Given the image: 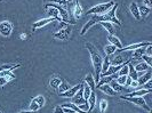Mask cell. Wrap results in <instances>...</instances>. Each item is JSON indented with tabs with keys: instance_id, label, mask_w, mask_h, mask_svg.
<instances>
[{
	"instance_id": "1",
	"label": "cell",
	"mask_w": 152,
	"mask_h": 113,
	"mask_svg": "<svg viewBox=\"0 0 152 113\" xmlns=\"http://www.w3.org/2000/svg\"><path fill=\"white\" fill-rule=\"evenodd\" d=\"M86 47L88 49V52L91 54V63H93V66H94V70H95V74L96 77L94 78L95 79V82L99 81V74H101V69H102V63H103V57L101 56V54L99 53V50L91 45V42H87L86 44Z\"/></svg>"
},
{
	"instance_id": "2",
	"label": "cell",
	"mask_w": 152,
	"mask_h": 113,
	"mask_svg": "<svg viewBox=\"0 0 152 113\" xmlns=\"http://www.w3.org/2000/svg\"><path fill=\"white\" fill-rule=\"evenodd\" d=\"M113 5H114L113 0H111V1H109V2H105V4H99V5H96V6L91 7V9H88L87 14H89V15H103V14H105L107 10L112 7Z\"/></svg>"
},
{
	"instance_id": "3",
	"label": "cell",
	"mask_w": 152,
	"mask_h": 113,
	"mask_svg": "<svg viewBox=\"0 0 152 113\" xmlns=\"http://www.w3.org/2000/svg\"><path fill=\"white\" fill-rule=\"evenodd\" d=\"M121 99H125V101H127V102H129V103H133V104H135L137 106H141V107H143L145 111H149L150 110V107L149 105L146 104V102L144 101V98L142 97V96H135V97H127V96H120Z\"/></svg>"
},
{
	"instance_id": "4",
	"label": "cell",
	"mask_w": 152,
	"mask_h": 113,
	"mask_svg": "<svg viewBox=\"0 0 152 113\" xmlns=\"http://www.w3.org/2000/svg\"><path fill=\"white\" fill-rule=\"evenodd\" d=\"M13 32V25L9 21H2L0 22V34L2 37L8 38Z\"/></svg>"
},
{
	"instance_id": "5",
	"label": "cell",
	"mask_w": 152,
	"mask_h": 113,
	"mask_svg": "<svg viewBox=\"0 0 152 113\" xmlns=\"http://www.w3.org/2000/svg\"><path fill=\"white\" fill-rule=\"evenodd\" d=\"M45 97L44 96H37L34 97L32 101H31V104H30V111H38L40 110L42 106L45 105Z\"/></svg>"
},
{
	"instance_id": "6",
	"label": "cell",
	"mask_w": 152,
	"mask_h": 113,
	"mask_svg": "<svg viewBox=\"0 0 152 113\" xmlns=\"http://www.w3.org/2000/svg\"><path fill=\"white\" fill-rule=\"evenodd\" d=\"M46 6H52V7H55L57 8V10H58V13H60V16H61L62 21L64 23H70L71 21H70V18H69V13L68 10L65 9V8H63L62 6H60V5H57V4H55V2H52V4H47ZM72 23V22H71ZM73 24V23H72Z\"/></svg>"
},
{
	"instance_id": "7",
	"label": "cell",
	"mask_w": 152,
	"mask_h": 113,
	"mask_svg": "<svg viewBox=\"0 0 152 113\" xmlns=\"http://www.w3.org/2000/svg\"><path fill=\"white\" fill-rule=\"evenodd\" d=\"M71 103H73V104H76V105H81V104L87 103V101L84 98V89H83V85H81L80 89L76 93V95L72 97V102H71Z\"/></svg>"
},
{
	"instance_id": "8",
	"label": "cell",
	"mask_w": 152,
	"mask_h": 113,
	"mask_svg": "<svg viewBox=\"0 0 152 113\" xmlns=\"http://www.w3.org/2000/svg\"><path fill=\"white\" fill-rule=\"evenodd\" d=\"M149 45H152L150 41H143V42H136V44H133L127 47H122L121 49H119V52H129V50H135L137 48H142V47H146Z\"/></svg>"
},
{
	"instance_id": "9",
	"label": "cell",
	"mask_w": 152,
	"mask_h": 113,
	"mask_svg": "<svg viewBox=\"0 0 152 113\" xmlns=\"http://www.w3.org/2000/svg\"><path fill=\"white\" fill-rule=\"evenodd\" d=\"M70 36H71V30L69 28H63L57 31L56 33H54V37L58 40H68Z\"/></svg>"
},
{
	"instance_id": "10",
	"label": "cell",
	"mask_w": 152,
	"mask_h": 113,
	"mask_svg": "<svg viewBox=\"0 0 152 113\" xmlns=\"http://www.w3.org/2000/svg\"><path fill=\"white\" fill-rule=\"evenodd\" d=\"M80 87H81V85H77V86L72 87V88H69L66 91L60 93V96H61V97H65V98H72L76 95L77 91L80 89Z\"/></svg>"
},
{
	"instance_id": "11",
	"label": "cell",
	"mask_w": 152,
	"mask_h": 113,
	"mask_svg": "<svg viewBox=\"0 0 152 113\" xmlns=\"http://www.w3.org/2000/svg\"><path fill=\"white\" fill-rule=\"evenodd\" d=\"M54 21V18L52 17H47V18H44V20H40V21H37V22L33 23V25H32V30H38L40 28H44L46 26L47 24H49V23H52Z\"/></svg>"
},
{
	"instance_id": "12",
	"label": "cell",
	"mask_w": 152,
	"mask_h": 113,
	"mask_svg": "<svg viewBox=\"0 0 152 113\" xmlns=\"http://www.w3.org/2000/svg\"><path fill=\"white\" fill-rule=\"evenodd\" d=\"M96 23H99V21H97V15H93V17H91V20H89V21L84 25L83 30L80 31V34H81V36H84L85 33L88 31V29H91V26H93V25H95Z\"/></svg>"
},
{
	"instance_id": "13",
	"label": "cell",
	"mask_w": 152,
	"mask_h": 113,
	"mask_svg": "<svg viewBox=\"0 0 152 113\" xmlns=\"http://www.w3.org/2000/svg\"><path fill=\"white\" fill-rule=\"evenodd\" d=\"M129 12L130 14L133 15V17L136 20V21H141V15H140V12H138V6H137L136 2H132L129 5Z\"/></svg>"
},
{
	"instance_id": "14",
	"label": "cell",
	"mask_w": 152,
	"mask_h": 113,
	"mask_svg": "<svg viewBox=\"0 0 152 113\" xmlns=\"http://www.w3.org/2000/svg\"><path fill=\"white\" fill-rule=\"evenodd\" d=\"M46 8L48 9L49 17H52V18H54V20H57V21H60V22H61L62 18H61V16H60V13H58L57 8L52 7V6H46Z\"/></svg>"
},
{
	"instance_id": "15",
	"label": "cell",
	"mask_w": 152,
	"mask_h": 113,
	"mask_svg": "<svg viewBox=\"0 0 152 113\" xmlns=\"http://www.w3.org/2000/svg\"><path fill=\"white\" fill-rule=\"evenodd\" d=\"M99 90H102L104 94H107L109 96H115L117 95V93L111 88V86L107 83V85H102V86H99Z\"/></svg>"
},
{
	"instance_id": "16",
	"label": "cell",
	"mask_w": 152,
	"mask_h": 113,
	"mask_svg": "<svg viewBox=\"0 0 152 113\" xmlns=\"http://www.w3.org/2000/svg\"><path fill=\"white\" fill-rule=\"evenodd\" d=\"M87 103H88V112L91 113L94 110L95 105H96V95H95L94 91H91V96L87 99Z\"/></svg>"
},
{
	"instance_id": "17",
	"label": "cell",
	"mask_w": 152,
	"mask_h": 113,
	"mask_svg": "<svg viewBox=\"0 0 152 113\" xmlns=\"http://www.w3.org/2000/svg\"><path fill=\"white\" fill-rule=\"evenodd\" d=\"M107 40L110 41V44H111V45L115 46L118 50L122 48V45H121V42H120V40L118 39V37H115L114 34H109V37H107Z\"/></svg>"
},
{
	"instance_id": "18",
	"label": "cell",
	"mask_w": 152,
	"mask_h": 113,
	"mask_svg": "<svg viewBox=\"0 0 152 113\" xmlns=\"http://www.w3.org/2000/svg\"><path fill=\"white\" fill-rule=\"evenodd\" d=\"M85 83H87V85L89 86V88H91L93 91L95 90V88H96V83H95V79H94V77H93L91 73H88V74L86 75V78H85Z\"/></svg>"
},
{
	"instance_id": "19",
	"label": "cell",
	"mask_w": 152,
	"mask_h": 113,
	"mask_svg": "<svg viewBox=\"0 0 152 113\" xmlns=\"http://www.w3.org/2000/svg\"><path fill=\"white\" fill-rule=\"evenodd\" d=\"M149 93H151V90H148V89H140V90H136V91H133V93H127V94H125L124 96H127V97H135V96H143L145 94H149Z\"/></svg>"
},
{
	"instance_id": "20",
	"label": "cell",
	"mask_w": 152,
	"mask_h": 113,
	"mask_svg": "<svg viewBox=\"0 0 152 113\" xmlns=\"http://www.w3.org/2000/svg\"><path fill=\"white\" fill-rule=\"evenodd\" d=\"M75 8H73V15L76 17L77 20H79L81 16H83V8L81 6L79 5V2H78V0H75Z\"/></svg>"
},
{
	"instance_id": "21",
	"label": "cell",
	"mask_w": 152,
	"mask_h": 113,
	"mask_svg": "<svg viewBox=\"0 0 152 113\" xmlns=\"http://www.w3.org/2000/svg\"><path fill=\"white\" fill-rule=\"evenodd\" d=\"M115 75H118L117 73L115 74H112V75H105V77H102V78H99V85H97V87L99 86H102V85H107V83H110L112 80H113L114 78H115Z\"/></svg>"
},
{
	"instance_id": "22",
	"label": "cell",
	"mask_w": 152,
	"mask_h": 113,
	"mask_svg": "<svg viewBox=\"0 0 152 113\" xmlns=\"http://www.w3.org/2000/svg\"><path fill=\"white\" fill-rule=\"evenodd\" d=\"M149 80H151V72L148 70L146 73H144L143 75H140V77H138L137 82H138V85H144V83L146 82V81H149Z\"/></svg>"
},
{
	"instance_id": "23",
	"label": "cell",
	"mask_w": 152,
	"mask_h": 113,
	"mask_svg": "<svg viewBox=\"0 0 152 113\" xmlns=\"http://www.w3.org/2000/svg\"><path fill=\"white\" fill-rule=\"evenodd\" d=\"M128 77L132 80H137L140 77V72H136L132 64H128Z\"/></svg>"
},
{
	"instance_id": "24",
	"label": "cell",
	"mask_w": 152,
	"mask_h": 113,
	"mask_svg": "<svg viewBox=\"0 0 152 113\" xmlns=\"http://www.w3.org/2000/svg\"><path fill=\"white\" fill-rule=\"evenodd\" d=\"M134 69H135L136 72H142V73H143V72H146V71L150 69V66H149L145 62H140V63H137L136 65H135Z\"/></svg>"
},
{
	"instance_id": "25",
	"label": "cell",
	"mask_w": 152,
	"mask_h": 113,
	"mask_svg": "<svg viewBox=\"0 0 152 113\" xmlns=\"http://www.w3.org/2000/svg\"><path fill=\"white\" fill-rule=\"evenodd\" d=\"M101 25L107 31V33L109 34H114V32H115V29H114L113 24L110 22H101Z\"/></svg>"
},
{
	"instance_id": "26",
	"label": "cell",
	"mask_w": 152,
	"mask_h": 113,
	"mask_svg": "<svg viewBox=\"0 0 152 113\" xmlns=\"http://www.w3.org/2000/svg\"><path fill=\"white\" fill-rule=\"evenodd\" d=\"M144 54H145V47L137 48V49H135V50H133V55H132V57H133V58H135V60H138V58H141Z\"/></svg>"
},
{
	"instance_id": "27",
	"label": "cell",
	"mask_w": 152,
	"mask_h": 113,
	"mask_svg": "<svg viewBox=\"0 0 152 113\" xmlns=\"http://www.w3.org/2000/svg\"><path fill=\"white\" fill-rule=\"evenodd\" d=\"M109 85L111 86V88H112L117 94H118V93H124V91H125V87H124V86H120L119 83H117L115 82V80H112Z\"/></svg>"
},
{
	"instance_id": "28",
	"label": "cell",
	"mask_w": 152,
	"mask_h": 113,
	"mask_svg": "<svg viewBox=\"0 0 152 113\" xmlns=\"http://www.w3.org/2000/svg\"><path fill=\"white\" fill-rule=\"evenodd\" d=\"M118 49H117V47L113 45H107L105 47H104V52H105V54H107V56H111V55H113L115 52H117Z\"/></svg>"
},
{
	"instance_id": "29",
	"label": "cell",
	"mask_w": 152,
	"mask_h": 113,
	"mask_svg": "<svg viewBox=\"0 0 152 113\" xmlns=\"http://www.w3.org/2000/svg\"><path fill=\"white\" fill-rule=\"evenodd\" d=\"M63 107H69V109H71V110H73L75 113H89V112H86V111H83V110H80L76 104H73V103H68V104H64Z\"/></svg>"
},
{
	"instance_id": "30",
	"label": "cell",
	"mask_w": 152,
	"mask_h": 113,
	"mask_svg": "<svg viewBox=\"0 0 152 113\" xmlns=\"http://www.w3.org/2000/svg\"><path fill=\"white\" fill-rule=\"evenodd\" d=\"M138 12H140V15H141V18L142 17H146V16L150 14V8H148L146 6L142 5L138 7Z\"/></svg>"
},
{
	"instance_id": "31",
	"label": "cell",
	"mask_w": 152,
	"mask_h": 113,
	"mask_svg": "<svg viewBox=\"0 0 152 113\" xmlns=\"http://www.w3.org/2000/svg\"><path fill=\"white\" fill-rule=\"evenodd\" d=\"M62 83V80L60 78H52L50 79V81H49V85H50V87L54 88V89H57L58 87H60V85Z\"/></svg>"
},
{
	"instance_id": "32",
	"label": "cell",
	"mask_w": 152,
	"mask_h": 113,
	"mask_svg": "<svg viewBox=\"0 0 152 113\" xmlns=\"http://www.w3.org/2000/svg\"><path fill=\"white\" fill-rule=\"evenodd\" d=\"M124 62H125V58H124L122 56H120V55H118V56H115L112 61H110V64L117 66V65H121Z\"/></svg>"
},
{
	"instance_id": "33",
	"label": "cell",
	"mask_w": 152,
	"mask_h": 113,
	"mask_svg": "<svg viewBox=\"0 0 152 113\" xmlns=\"http://www.w3.org/2000/svg\"><path fill=\"white\" fill-rule=\"evenodd\" d=\"M83 89H84V98L87 101L88 98H89V96H91V89L89 88V86L87 85V83H83Z\"/></svg>"
},
{
	"instance_id": "34",
	"label": "cell",
	"mask_w": 152,
	"mask_h": 113,
	"mask_svg": "<svg viewBox=\"0 0 152 113\" xmlns=\"http://www.w3.org/2000/svg\"><path fill=\"white\" fill-rule=\"evenodd\" d=\"M111 64H110V57L109 56H107L104 60H103V63H102V69H101V74L102 73H104L105 71H107V69H109V66H110Z\"/></svg>"
},
{
	"instance_id": "35",
	"label": "cell",
	"mask_w": 152,
	"mask_h": 113,
	"mask_svg": "<svg viewBox=\"0 0 152 113\" xmlns=\"http://www.w3.org/2000/svg\"><path fill=\"white\" fill-rule=\"evenodd\" d=\"M20 64H6V65H0V72L7 71V70H14V69L20 68Z\"/></svg>"
},
{
	"instance_id": "36",
	"label": "cell",
	"mask_w": 152,
	"mask_h": 113,
	"mask_svg": "<svg viewBox=\"0 0 152 113\" xmlns=\"http://www.w3.org/2000/svg\"><path fill=\"white\" fill-rule=\"evenodd\" d=\"M127 77H128V75H118L117 79H115V82L119 83L120 86H124V87H125L126 81H127Z\"/></svg>"
},
{
	"instance_id": "37",
	"label": "cell",
	"mask_w": 152,
	"mask_h": 113,
	"mask_svg": "<svg viewBox=\"0 0 152 113\" xmlns=\"http://www.w3.org/2000/svg\"><path fill=\"white\" fill-rule=\"evenodd\" d=\"M15 77H0V87L5 86L7 82H9L10 80H14Z\"/></svg>"
},
{
	"instance_id": "38",
	"label": "cell",
	"mask_w": 152,
	"mask_h": 113,
	"mask_svg": "<svg viewBox=\"0 0 152 113\" xmlns=\"http://www.w3.org/2000/svg\"><path fill=\"white\" fill-rule=\"evenodd\" d=\"M107 102L105 99H102L99 102V111H101V113L105 112L107 111Z\"/></svg>"
},
{
	"instance_id": "39",
	"label": "cell",
	"mask_w": 152,
	"mask_h": 113,
	"mask_svg": "<svg viewBox=\"0 0 152 113\" xmlns=\"http://www.w3.org/2000/svg\"><path fill=\"white\" fill-rule=\"evenodd\" d=\"M141 58L143 60V62H145V63H146V64H148V65L151 68V65H152V57H151V56H148V55H145V54H144V55H143Z\"/></svg>"
},
{
	"instance_id": "40",
	"label": "cell",
	"mask_w": 152,
	"mask_h": 113,
	"mask_svg": "<svg viewBox=\"0 0 152 113\" xmlns=\"http://www.w3.org/2000/svg\"><path fill=\"white\" fill-rule=\"evenodd\" d=\"M57 89H58V91H60V93H64V91H66L69 89V85H68V83H65V82H62Z\"/></svg>"
},
{
	"instance_id": "41",
	"label": "cell",
	"mask_w": 152,
	"mask_h": 113,
	"mask_svg": "<svg viewBox=\"0 0 152 113\" xmlns=\"http://www.w3.org/2000/svg\"><path fill=\"white\" fill-rule=\"evenodd\" d=\"M143 89H148V90H152V81L149 80L143 85Z\"/></svg>"
},
{
	"instance_id": "42",
	"label": "cell",
	"mask_w": 152,
	"mask_h": 113,
	"mask_svg": "<svg viewBox=\"0 0 152 113\" xmlns=\"http://www.w3.org/2000/svg\"><path fill=\"white\" fill-rule=\"evenodd\" d=\"M145 55L152 56V45H149L145 47Z\"/></svg>"
},
{
	"instance_id": "43",
	"label": "cell",
	"mask_w": 152,
	"mask_h": 113,
	"mask_svg": "<svg viewBox=\"0 0 152 113\" xmlns=\"http://www.w3.org/2000/svg\"><path fill=\"white\" fill-rule=\"evenodd\" d=\"M52 1H54V2H56L57 5H60V6H62L63 8H64L65 6H66V0H52Z\"/></svg>"
},
{
	"instance_id": "44",
	"label": "cell",
	"mask_w": 152,
	"mask_h": 113,
	"mask_svg": "<svg viewBox=\"0 0 152 113\" xmlns=\"http://www.w3.org/2000/svg\"><path fill=\"white\" fill-rule=\"evenodd\" d=\"M54 113H64V110H63V106L57 105L55 109H54Z\"/></svg>"
},
{
	"instance_id": "45",
	"label": "cell",
	"mask_w": 152,
	"mask_h": 113,
	"mask_svg": "<svg viewBox=\"0 0 152 113\" xmlns=\"http://www.w3.org/2000/svg\"><path fill=\"white\" fill-rule=\"evenodd\" d=\"M143 5L146 6L148 8L152 7V0H143Z\"/></svg>"
},
{
	"instance_id": "46",
	"label": "cell",
	"mask_w": 152,
	"mask_h": 113,
	"mask_svg": "<svg viewBox=\"0 0 152 113\" xmlns=\"http://www.w3.org/2000/svg\"><path fill=\"white\" fill-rule=\"evenodd\" d=\"M140 85H138V82H137V80H132L129 83V87H132V88H136V87H138Z\"/></svg>"
},
{
	"instance_id": "47",
	"label": "cell",
	"mask_w": 152,
	"mask_h": 113,
	"mask_svg": "<svg viewBox=\"0 0 152 113\" xmlns=\"http://www.w3.org/2000/svg\"><path fill=\"white\" fill-rule=\"evenodd\" d=\"M20 38H21L22 40H25V39H26V34H25V33H22V34L20 36Z\"/></svg>"
},
{
	"instance_id": "48",
	"label": "cell",
	"mask_w": 152,
	"mask_h": 113,
	"mask_svg": "<svg viewBox=\"0 0 152 113\" xmlns=\"http://www.w3.org/2000/svg\"><path fill=\"white\" fill-rule=\"evenodd\" d=\"M20 113H36V112H34V111H30V110H29V111H22V112H20Z\"/></svg>"
},
{
	"instance_id": "49",
	"label": "cell",
	"mask_w": 152,
	"mask_h": 113,
	"mask_svg": "<svg viewBox=\"0 0 152 113\" xmlns=\"http://www.w3.org/2000/svg\"><path fill=\"white\" fill-rule=\"evenodd\" d=\"M66 2H72V0H66Z\"/></svg>"
},
{
	"instance_id": "50",
	"label": "cell",
	"mask_w": 152,
	"mask_h": 113,
	"mask_svg": "<svg viewBox=\"0 0 152 113\" xmlns=\"http://www.w3.org/2000/svg\"><path fill=\"white\" fill-rule=\"evenodd\" d=\"M148 113H152V112H151V110H149V111H148Z\"/></svg>"
},
{
	"instance_id": "51",
	"label": "cell",
	"mask_w": 152,
	"mask_h": 113,
	"mask_svg": "<svg viewBox=\"0 0 152 113\" xmlns=\"http://www.w3.org/2000/svg\"><path fill=\"white\" fill-rule=\"evenodd\" d=\"M0 1H2V0H0Z\"/></svg>"
},
{
	"instance_id": "52",
	"label": "cell",
	"mask_w": 152,
	"mask_h": 113,
	"mask_svg": "<svg viewBox=\"0 0 152 113\" xmlns=\"http://www.w3.org/2000/svg\"><path fill=\"white\" fill-rule=\"evenodd\" d=\"M0 113H1V112H0Z\"/></svg>"
}]
</instances>
